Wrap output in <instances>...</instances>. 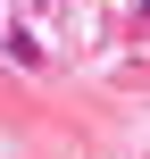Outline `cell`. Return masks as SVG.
<instances>
[{"instance_id":"cell-1","label":"cell","mask_w":150,"mask_h":159,"mask_svg":"<svg viewBox=\"0 0 150 159\" xmlns=\"http://www.w3.org/2000/svg\"><path fill=\"white\" fill-rule=\"evenodd\" d=\"M8 59H17V67H50V50H42L33 25H8Z\"/></svg>"},{"instance_id":"cell-2","label":"cell","mask_w":150,"mask_h":159,"mask_svg":"<svg viewBox=\"0 0 150 159\" xmlns=\"http://www.w3.org/2000/svg\"><path fill=\"white\" fill-rule=\"evenodd\" d=\"M134 34H150V0H134Z\"/></svg>"}]
</instances>
